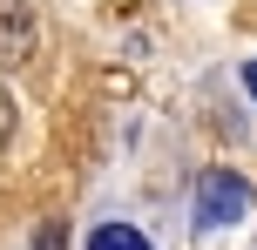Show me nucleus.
Masks as SVG:
<instances>
[{"label": "nucleus", "mask_w": 257, "mask_h": 250, "mask_svg": "<svg viewBox=\"0 0 257 250\" xmlns=\"http://www.w3.org/2000/svg\"><path fill=\"white\" fill-rule=\"evenodd\" d=\"M250 216V183L230 169H210L203 183H196V223L203 230H223V223H244Z\"/></svg>", "instance_id": "nucleus-1"}, {"label": "nucleus", "mask_w": 257, "mask_h": 250, "mask_svg": "<svg viewBox=\"0 0 257 250\" xmlns=\"http://www.w3.org/2000/svg\"><path fill=\"white\" fill-rule=\"evenodd\" d=\"M7 135H14V95L0 88V149H7Z\"/></svg>", "instance_id": "nucleus-4"}, {"label": "nucleus", "mask_w": 257, "mask_h": 250, "mask_svg": "<svg viewBox=\"0 0 257 250\" xmlns=\"http://www.w3.org/2000/svg\"><path fill=\"white\" fill-rule=\"evenodd\" d=\"M244 88H250V95H257V61H250V68H244Z\"/></svg>", "instance_id": "nucleus-5"}, {"label": "nucleus", "mask_w": 257, "mask_h": 250, "mask_svg": "<svg viewBox=\"0 0 257 250\" xmlns=\"http://www.w3.org/2000/svg\"><path fill=\"white\" fill-rule=\"evenodd\" d=\"M41 48V21L27 0H0V68H21Z\"/></svg>", "instance_id": "nucleus-2"}, {"label": "nucleus", "mask_w": 257, "mask_h": 250, "mask_svg": "<svg viewBox=\"0 0 257 250\" xmlns=\"http://www.w3.org/2000/svg\"><path fill=\"white\" fill-rule=\"evenodd\" d=\"M88 250H149V237H142L136 223H102L88 237Z\"/></svg>", "instance_id": "nucleus-3"}]
</instances>
